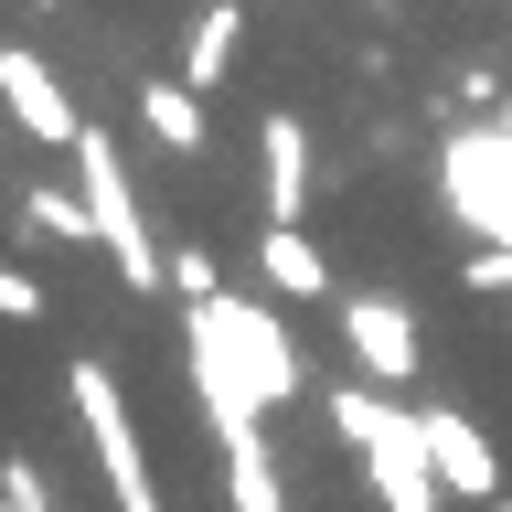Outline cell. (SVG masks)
Returning a JSON list of instances; mask_svg holds the SVG:
<instances>
[{
  "label": "cell",
  "instance_id": "277c9868",
  "mask_svg": "<svg viewBox=\"0 0 512 512\" xmlns=\"http://www.w3.org/2000/svg\"><path fill=\"white\" fill-rule=\"evenodd\" d=\"M438 192H448V214L470 224V235L512 246V139L502 128H459L438 150Z\"/></svg>",
  "mask_w": 512,
  "mask_h": 512
},
{
  "label": "cell",
  "instance_id": "2e32d148",
  "mask_svg": "<svg viewBox=\"0 0 512 512\" xmlns=\"http://www.w3.org/2000/svg\"><path fill=\"white\" fill-rule=\"evenodd\" d=\"M0 512H43V480H32V459H11V470H0Z\"/></svg>",
  "mask_w": 512,
  "mask_h": 512
},
{
  "label": "cell",
  "instance_id": "7c38bea8",
  "mask_svg": "<svg viewBox=\"0 0 512 512\" xmlns=\"http://www.w3.org/2000/svg\"><path fill=\"white\" fill-rule=\"evenodd\" d=\"M224 512H288L278 459H267V427H256V438H224Z\"/></svg>",
  "mask_w": 512,
  "mask_h": 512
},
{
  "label": "cell",
  "instance_id": "7a4b0ae2",
  "mask_svg": "<svg viewBox=\"0 0 512 512\" xmlns=\"http://www.w3.org/2000/svg\"><path fill=\"white\" fill-rule=\"evenodd\" d=\"M182 331H192V374L246 384L256 406H299V384H310V352L278 331V310H256V299L214 288V299H192V310H182Z\"/></svg>",
  "mask_w": 512,
  "mask_h": 512
},
{
  "label": "cell",
  "instance_id": "ba28073f",
  "mask_svg": "<svg viewBox=\"0 0 512 512\" xmlns=\"http://www.w3.org/2000/svg\"><path fill=\"white\" fill-rule=\"evenodd\" d=\"M256 150H267V224H299V203H310V128L288 107H267Z\"/></svg>",
  "mask_w": 512,
  "mask_h": 512
},
{
  "label": "cell",
  "instance_id": "52a82bcc",
  "mask_svg": "<svg viewBox=\"0 0 512 512\" xmlns=\"http://www.w3.org/2000/svg\"><path fill=\"white\" fill-rule=\"evenodd\" d=\"M427 448H438V480L448 502H502V448L480 438L459 406H427Z\"/></svg>",
  "mask_w": 512,
  "mask_h": 512
},
{
  "label": "cell",
  "instance_id": "9a60e30c",
  "mask_svg": "<svg viewBox=\"0 0 512 512\" xmlns=\"http://www.w3.org/2000/svg\"><path fill=\"white\" fill-rule=\"evenodd\" d=\"M0 320H22V331L43 320V288H32V267H11V278H0Z\"/></svg>",
  "mask_w": 512,
  "mask_h": 512
},
{
  "label": "cell",
  "instance_id": "5b68a950",
  "mask_svg": "<svg viewBox=\"0 0 512 512\" xmlns=\"http://www.w3.org/2000/svg\"><path fill=\"white\" fill-rule=\"evenodd\" d=\"M0 96H11V118H22L32 139H43V150H75V139H86V118H75L64 75H54L43 54H32V43H11V54H0Z\"/></svg>",
  "mask_w": 512,
  "mask_h": 512
},
{
  "label": "cell",
  "instance_id": "4fadbf2b",
  "mask_svg": "<svg viewBox=\"0 0 512 512\" xmlns=\"http://www.w3.org/2000/svg\"><path fill=\"white\" fill-rule=\"evenodd\" d=\"M32 224H43V235H64V246H107L86 192H32Z\"/></svg>",
  "mask_w": 512,
  "mask_h": 512
},
{
  "label": "cell",
  "instance_id": "ac0fdd59",
  "mask_svg": "<svg viewBox=\"0 0 512 512\" xmlns=\"http://www.w3.org/2000/svg\"><path fill=\"white\" fill-rule=\"evenodd\" d=\"M491 128H502V139H512V96H502V107H491Z\"/></svg>",
  "mask_w": 512,
  "mask_h": 512
},
{
  "label": "cell",
  "instance_id": "d6986e66",
  "mask_svg": "<svg viewBox=\"0 0 512 512\" xmlns=\"http://www.w3.org/2000/svg\"><path fill=\"white\" fill-rule=\"evenodd\" d=\"M491 512H512V502H491Z\"/></svg>",
  "mask_w": 512,
  "mask_h": 512
},
{
  "label": "cell",
  "instance_id": "8fae6325",
  "mask_svg": "<svg viewBox=\"0 0 512 512\" xmlns=\"http://www.w3.org/2000/svg\"><path fill=\"white\" fill-rule=\"evenodd\" d=\"M256 267H267V288H278V299H331V256H320L299 224H267Z\"/></svg>",
  "mask_w": 512,
  "mask_h": 512
},
{
  "label": "cell",
  "instance_id": "ffe728a7",
  "mask_svg": "<svg viewBox=\"0 0 512 512\" xmlns=\"http://www.w3.org/2000/svg\"><path fill=\"white\" fill-rule=\"evenodd\" d=\"M43 11H54V0H43Z\"/></svg>",
  "mask_w": 512,
  "mask_h": 512
},
{
  "label": "cell",
  "instance_id": "3957f363",
  "mask_svg": "<svg viewBox=\"0 0 512 512\" xmlns=\"http://www.w3.org/2000/svg\"><path fill=\"white\" fill-rule=\"evenodd\" d=\"M64 160H75V192L96 203V235H107V256H118V278L128 288H160V278H171V256L150 246V214H139V192H128V171H118V139L86 128Z\"/></svg>",
  "mask_w": 512,
  "mask_h": 512
},
{
  "label": "cell",
  "instance_id": "30bf717a",
  "mask_svg": "<svg viewBox=\"0 0 512 512\" xmlns=\"http://www.w3.org/2000/svg\"><path fill=\"white\" fill-rule=\"evenodd\" d=\"M235 54H246V11H235V0H214V11L192 22V43H182V86L214 96L224 75H235Z\"/></svg>",
  "mask_w": 512,
  "mask_h": 512
},
{
  "label": "cell",
  "instance_id": "5bb4252c",
  "mask_svg": "<svg viewBox=\"0 0 512 512\" xmlns=\"http://www.w3.org/2000/svg\"><path fill=\"white\" fill-rule=\"evenodd\" d=\"M171 288H182V310H192V299H214V256H203V246H171Z\"/></svg>",
  "mask_w": 512,
  "mask_h": 512
},
{
  "label": "cell",
  "instance_id": "8992f818",
  "mask_svg": "<svg viewBox=\"0 0 512 512\" xmlns=\"http://www.w3.org/2000/svg\"><path fill=\"white\" fill-rule=\"evenodd\" d=\"M342 342H352V363H363V384H384V395L416 384V320L395 310V299H342Z\"/></svg>",
  "mask_w": 512,
  "mask_h": 512
},
{
  "label": "cell",
  "instance_id": "9c48e42d",
  "mask_svg": "<svg viewBox=\"0 0 512 512\" xmlns=\"http://www.w3.org/2000/svg\"><path fill=\"white\" fill-rule=\"evenodd\" d=\"M139 118H150V139L171 160L203 150V86H182V75H139Z\"/></svg>",
  "mask_w": 512,
  "mask_h": 512
},
{
  "label": "cell",
  "instance_id": "6da1fadb",
  "mask_svg": "<svg viewBox=\"0 0 512 512\" xmlns=\"http://www.w3.org/2000/svg\"><path fill=\"white\" fill-rule=\"evenodd\" d=\"M320 416L342 427V448L374 470V502L384 512H448V480H438V448H427V406H395L384 384H331Z\"/></svg>",
  "mask_w": 512,
  "mask_h": 512
},
{
  "label": "cell",
  "instance_id": "e0dca14e",
  "mask_svg": "<svg viewBox=\"0 0 512 512\" xmlns=\"http://www.w3.org/2000/svg\"><path fill=\"white\" fill-rule=\"evenodd\" d=\"M459 278H470V288H512V246H480Z\"/></svg>",
  "mask_w": 512,
  "mask_h": 512
}]
</instances>
